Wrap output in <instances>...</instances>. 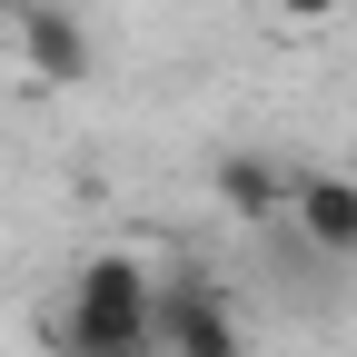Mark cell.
I'll return each instance as SVG.
<instances>
[{"mask_svg":"<svg viewBox=\"0 0 357 357\" xmlns=\"http://www.w3.org/2000/svg\"><path fill=\"white\" fill-rule=\"evenodd\" d=\"M60 357H119V347H159V278L129 248L89 258L79 288H70V318L50 328Z\"/></svg>","mask_w":357,"mask_h":357,"instance_id":"obj_1","label":"cell"},{"mask_svg":"<svg viewBox=\"0 0 357 357\" xmlns=\"http://www.w3.org/2000/svg\"><path fill=\"white\" fill-rule=\"evenodd\" d=\"M159 347L169 357H248L229 298H218L199 268H178V278H159Z\"/></svg>","mask_w":357,"mask_h":357,"instance_id":"obj_2","label":"cell"},{"mask_svg":"<svg viewBox=\"0 0 357 357\" xmlns=\"http://www.w3.org/2000/svg\"><path fill=\"white\" fill-rule=\"evenodd\" d=\"M10 50H20V70L40 79V89H79L89 79V30H79V10H60V0H10Z\"/></svg>","mask_w":357,"mask_h":357,"instance_id":"obj_3","label":"cell"},{"mask_svg":"<svg viewBox=\"0 0 357 357\" xmlns=\"http://www.w3.org/2000/svg\"><path fill=\"white\" fill-rule=\"evenodd\" d=\"M298 248H318V258H357V178L337 169H298Z\"/></svg>","mask_w":357,"mask_h":357,"instance_id":"obj_4","label":"cell"},{"mask_svg":"<svg viewBox=\"0 0 357 357\" xmlns=\"http://www.w3.org/2000/svg\"><path fill=\"white\" fill-rule=\"evenodd\" d=\"M208 178H218V208H229L238 229H278V218H298V178L268 169V159H248V149H229Z\"/></svg>","mask_w":357,"mask_h":357,"instance_id":"obj_5","label":"cell"},{"mask_svg":"<svg viewBox=\"0 0 357 357\" xmlns=\"http://www.w3.org/2000/svg\"><path fill=\"white\" fill-rule=\"evenodd\" d=\"M268 10L298 20V30H318V20H337V10H347V0H268Z\"/></svg>","mask_w":357,"mask_h":357,"instance_id":"obj_6","label":"cell"},{"mask_svg":"<svg viewBox=\"0 0 357 357\" xmlns=\"http://www.w3.org/2000/svg\"><path fill=\"white\" fill-rule=\"evenodd\" d=\"M119 357H169V347H119Z\"/></svg>","mask_w":357,"mask_h":357,"instance_id":"obj_7","label":"cell"}]
</instances>
